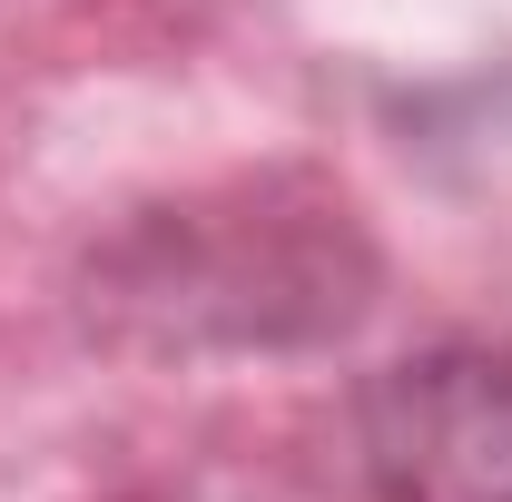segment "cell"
I'll list each match as a JSON object with an SVG mask.
<instances>
[{"label":"cell","mask_w":512,"mask_h":502,"mask_svg":"<svg viewBox=\"0 0 512 502\" xmlns=\"http://www.w3.org/2000/svg\"><path fill=\"white\" fill-rule=\"evenodd\" d=\"M355 453L375 502H512V355L434 345L365 384Z\"/></svg>","instance_id":"1"}]
</instances>
